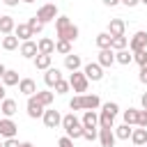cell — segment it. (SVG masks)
Returning <instances> with one entry per match:
<instances>
[{"mask_svg": "<svg viewBox=\"0 0 147 147\" xmlns=\"http://www.w3.org/2000/svg\"><path fill=\"white\" fill-rule=\"evenodd\" d=\"M110 41H113V37H110L108 32H99V34H96V46H99V51L110 48Z\"/></svg>", "mask_w": 147, "mask_h": 147, "instance_id": "32", "label": "cell"}, {"mask_svg": "<svg viewBox=\"0 0 147 147\" xmlns=\"http://www.w3.org/2000/svg\"><path fill=\"white\" fill-rule=\"evenodd\" d=\"M44 124L48 126V129H57V126H62V115L55 110V108H46V113H44Z\"/></svg>", "mask_w": 147, "mask_h": 147, "instance_id": "7", "label": "cell"}, {"mask_svg": "<svg viewBox=\"0 0 147 147\" xmlns=\"http://www.w3.org/2000/svg\"><path fill=\"white\" fill-rule=\"evenodd\" d=\"M140 2H142V5H147V0H140Z\"/></svg>", "mask_w": 147, "mask_h": 147, "instance_id": "55", "label": "cell"}, {"mask_svg": "<svg viewBox=\"0 0 147 147\" xmlns=\"http://www.w3.org/2000/svg\"><path fill=\"white\" fill-rule=\"evenodd\" d=\"M113 131H115V138H117V140H129L131 133H133V126H129V124H119V126H115Z\"/></svg>", "mask_w": 147, "mask_h": 147, "instance_id": "25", "label": "cell"}, {"mask_svg": "<svg viewBox=\"0 0 147 147\" xmlns=\"http://www.w3.org/2000/svg\"><path fill=\"white\" fill-rule=\"evenodd\" d=\"M131 142H133L136 147H145V145H147V129H142V126L133 129V133H131Z\"/></svg>", "mask_w": 147, "mask_h": 147, "instance_id": "17", "label": "cell"}, {"mask_svg": "<svg viewBox=\"0 0 147 147\" xmlns=\"http://www.w3.org/2000/svg\"><path fill=\"white\" fill-rule=\"evenodd\" d=\"M129 51H131V53L147 51V32H145V30H138V32L129 39Z\"/></svg>", "mask_w": 147, "mask_h": 147, "instance_id": "3", "label": "cell"}, {"mask_svg": "<svg viewBox=\"0 0 147 147\" xmlns=\"http://www.w3.org/2000/svg\"><path fill=\"white\" fill-rule=\"evenodd\" d=\"M21 147H34V145H32V142H23Z\"/></svg>", "mask_w": 147, "mask_h": 147, "instance_id": "53", "label": "cell"}, {"mask_svg": "<svg viewBox=\"0 0 147 147\" xmlns=\"http://www.w3.org/2000/svg\"><path fill=\"white\" fill-rule=\"evenodd\" d=\"M41 23H48V21H55L60 14H57V5L55 2H46V5H41L39 9H37V14H34Z\"/></svg>", "mask_w": 147, "mask_h": 147, "instance_id": "2", "label": "cell"}, {"mask_svg": "<svg viewBox=\"0 0 147 147\" xmlns=\"http://www.w3.org/2000/svg\"><path fill=\"white\" fill-rule=\"evenodd\" d=\"M69 108H71V113H74V110H83V94H76V96L69 101Z\"/></svg>", "mask_w": 147, "mask_h": 147, "instance_id": "38", "label": "cell"}, {"mask_svg": "<svg viewBox=\"0 0 147 147\" xmlns=\"http://www.w3.org/2000/svg\"><path fill=\"white\" fill-rule=\"evenodd\" d=\"M129 46V39L126 37H113V41H110V48L117 53V51H124Z\"/></svg>", "mask_w": 147, "mask_h": 147, "instance_id": "33", "label": "cell"}, {"mask_svg": "<svg viewBox=\"0 0 147 147\" xmlns=\"http://www.w3.org/2000/svg\"><path fill=\"white\" fill-rule=\"evenodd\" d=\"M37 101L44 106V108H51V103H53V99H55V92H51V90H37Z\"/></svg>", "mask_w": 147, "mask_h": 147, "instance_id": "20", "label": "cell"}, {"mask_svg": "<svg viewBox=\"0 0 147 147\" xmlns=\"http://www.w3.org/2000/svg\"><path fill=\"white\" fill-rule=\"evenodd\" d=\"M55 53H60V55H69V53H71V41L57 39V41H55Z\"/></svg>", "mask_w": 147, "mask_h": 147, "instance_id": "34", "label": "cell"}, {"mask_svg": "<svg viewBox=\"0 0 147 147\" xmlns=\"http://www.w3.org/2000/svg\"><path fill=\"white\" fill-rule=\"evenodd\" d=\"M21 55L25 57V60H34L37 55H39V46H37V41H23L21 44Z\"/></svg>", "mask_w": 147, "mask_h": 147, "instance_id": "10", "label": "cell"}, {"mask_svg": "<svg viewBox=\"0 0 147 147\" xmlns=\"http://www.w3.org/2000/svg\"><path fill=\"white\" fill-rule=\"evenodd\" d=\"M78 34H80V30H78V25H74V23H69L67 28H62V30H57V39H64V41H76L78 39Z\"/></svg>", "mask_w": 147, "mask_h": 147, "instance_id": "9", "label": "cell"}, {"mask_svg": "<svg viewBox=\"0 0 147 147\" xmlns=\"http://www.w3.org/2000/svg\"><path fill=\"white\" fill-rule=\"evenodd\" d=\"M80 67H83V57H80V55H76V53L64 55V69H69V71H80Z\"/></svg>", "mask_w": 147, "mask_h": 147, "instance_id": "13", "label": "cell"}, {"mask_svg": "<svg viewBox=\"0 0 147 147\" xmlns=\"http://www.w3.org/2000/svg\"><path fill=\"white\" fill-rule=\"evenodd\" d=\"M21 83V78H18V71H14V69H7V74L2 76V85L5 87H11V85H18Z\"/></svg>", "mask_w": 147, "mask_h": 147, "instance_id": "27", "label": "cell"}, {"mask_svg": "<svg viewBox=\"0 0 147 147\" xmlns=\"http://www.w3.org/2000/svg\"><path fill=\"white\" fill-rule=\"evenodd\" d=\"M138 78H140V83H142V85H147V69H145V67H140V74H138Z\"/></svg>", "mask_w": 147, "mask_h": 147, "instance_id": "46", "label": "cell"}, {"mask_svg": "<svg viewBox=\"0 0 147 147\" xmlns=\"http://www.w3.org/2000/svg\"><path fill=\"white\" fill-rule=\"evenodd\" d=\"M99 129H115V115H110L108 110L99 113Z\"/></svg>", "mask_w": 147, "mask_h": 147, "instance_id": "24", "label": "cell"}, {"mask_svg": "<svg viewBox=\"0 0 147 147\" xmlns=\"http://www.w3.org/2000/svg\"><path fill=\"white\" fill-rule=\"evenodd\" d=\"M101 108V99L96 94H83V110H96Z\"/></svg>", "mask_w": 147, "mask_h": 147, "instance_id": "21", "label": "cell"}, {"mask_svg": "<svg viewBox=\"0 0 147 147\" xmlns=\"http://www.w3.org/2000/svg\"><path fill=\"white\" fill-rule=\"evenodd\" d=\"M2 2H5V5H7V7H16V5H18V2H21V0H2Z\"/></svg>", "mask_w": 147, "mask_h": 147, "instance_id": "50", "label": "cell"}, {"mask_svg": "<svg viewBox=\"0 0 147 147\" xmlns=\"http://www.w3.org/2000/svg\"><path fill=\"white\" fill-rule=\"evenodd\" d=\"M69 90H71L69 80H64V78H62V80H57V83H55V94H67Z\"/></svg>", "mask_w": 147, "mask_h": 147, "instance_id": "37", "label": "cell"}, {"mask_svg": "<svg viewBox=\"0 0 147 147\" xmlns=\"http://www.w3.org/2000/svg\"><path fill=\"white\" fill-rule=\"evenodd\" d=\"M78 124H80V119L76 117V113H69V115L62 117V129H64V131H69V129H74V126H78Z\"/></svg>", "mask_w": 147, "mask_h": 147, "instance_id": "30", "label": "cell"}, {"mask_svg": "<svg viewBox=\"0 0 147 147\" xmlns=\"http://www.w3.org/2000/svg\"><path fill=\"white\" fill-rule=\"evenodd\" d=\"M28 25H30V30H32V34H39L41 30H44V25L46 23H41L37 16H32V18H28Z\"/></svg>", "mask_w": 147, "mask_h": 147, "instance_id": "35", "label": "cell"}, {"mask_svg": "<svg viewBox=\"0 0 147 147\" xmlns=\"http://www.w3.org/2000/svg\"><path fill=\"white\" fill-rule=\"evenodd\" d=\"M5 94H7V92H5V85H2V80H0V101H5V99H7Z\"/></svg>", "mask_w": 147, "mask_h": 147, "instance_id": "51", "label": "cell"}, {"mask_svg": "<svg viewBox=\"0 0 147 147\" xmlns=\"http://www.w3.org/2000/svg\"><path fill=\"white\" fill-rule=\"evenodd\" d=\"M57 147H74V140H71L69 136H62V138L57 140Z\"/></svg>", "mask_w": 147, "mask_h": 147, "instance_id": "43", "label": "cell"}, {"mask_svg": "<svg viewBox=\"0 0 147 147\" xmlns=\"http://www.w3.org/2000/svg\"><path fill=\"white\" fill-rule=\"evenodd\" d=\"M5 74H7V67L0 62V80H2V76H5Z\"/></svg>", "mask_w": 147, "mask_h": 147, "instance_id": "52", "label": "cell"}, {"mask_svg": "<svg viewBox=\"0 0 147 147\" xmlns=\"http://www.w3.org/2000/svg\"><path fill=\"white\" fill-rule=\"evenodd\" d=\"M18 92L25 94V96H32V94H37V83H34L32 78H21V83H18Z\"/></svg>", "mask_w": 147, "mask_h": 147, "instance_id": "15", "label": "cell"}, {"mask_svg": "<svg viewBox=\"0 0 147 147\" xmlns=\"http://www.w3.org/2000/svg\"><path fill=\"white\" fill-rule=\"evenodd\" d=\"M37 46H39V53H41V55H53V53H55V41L48 39V37H41V39L37 41Z\"/></svg>", "mask_w": 147, "mask_h": 147, "instance_id": "18", "label": "cell"}, {"mask_svg": "<svg viewBox=\"0 0 147 147\" xmlns=\"http://www.w3.org/2000/svg\"><path fill=\"white\" fill-rule=\"evenodd\" d=\"M83 74L87 76V80H92V83H99V80L103 78V67H101L99 62H87V64L83 67Z\"/></svg>", "mask_w": 147, "mask_h": 147, "instance_id": "5", "label": "cell"}, {"mask_svg": "<svg viewBox=\"0 0 147 147\" xmlns=\"http://www.w3.org/2000/svg\"><path fill=\"white\" fill-rule=\"evenodd\" d=\"M69 23H71V21H69V16H57V18H55V32H57V30H62V28H67Z\"/></svg>", "mask_w": 147, "mask_h": 147, "instance_id": "41", "label": "cell"}, {"mask_svg": "<svg viewBox=\"0 0 147 147\" xmlns=\"http://www.w3.org/2000/svg\"><path fill=\"white\" fill-rule=\"evenodd\" d=\"M103 5H106V7H117L119 0H103Z\"/></svg>", "mask_w": 147, "mask_h": 147, "instance_id": "48", "label": "cell"}, {"mask_svg": "<svg viewBox=\"0 0 147 147\" xmlns=\"http://www.w3.org/2000/svg\"><path fill=\"white\" fill-rule=\"evenodd\" d=\"M106 32H108L110 37H124V32H126V23H124L122 18H110Z\"/></svg>", "mask_w": 147, "mask_h": 147, "instance_id": "8", "label": "cell"}, {"mask_svg": "<svg viewBox=\"0 0 147 147\" xmlns=\"http://www.w3.org/2000/svg\"><path fill=\"white\" fill-rule=\"evenodd\" d=\"M14 34L21 39V44H23V41H30V37H34L28 23H18V25H16V30H14Z\"/></svg>", "mask_w": 147, "mask_h": 147, "instance_id": "23", "label": "cell"}, {"mask_svg": "<svg viewBox=\"0 0 147 147\" xmlns=\"http://www.w3.org/2000/svg\"><path fill=\"white\" fill-rule=\"evenodd\" d=\"M69 85H71V90H74V92L83 94V92H87L90 80H87V76H85L83 71H71V74H69Z\"/></svg>", "mask_w": 147, "mask_h": 147, "instance_id": "1", "label": "cell"}, {"mask_svg": "<svg viewBox=\"0 0 147 147\" xmlns=\"http://www.w3.org/2000/svg\"><path fill=\"white\" fill-rule=\"evenodd\" d=\"M115 62H119V64H131V62H133V53L126 51V48H124V51H117V53H115Z\"/></svg>", "mask_w": 147, "mask_h": 147, "instance_id": "31", "label": "cell"}, {"mask_svg": "<svg viewBox=\"0 0 147 147\" xmlns=\"http://www.w3.org/2000/svg\"><path fill=\"white\" fill-rule=\"evenodd\" d=\"M83 138H85L87 142H94V140L99 138V129H85V133H83Z\"/></svg>", "mask_w": 147, "mask_h": 147, "instance_id": "40", "label": "cell"}, {"mask_svg": "<svg viewBox=\"0 0 147 147\" xmlns=\"http://www.w3.org/2000/svg\"><path fill=\"white\" fill-rule=\"evenodd\" d=\"M16 110H18V103H16L14 99H5V101H0V113H2L5 117L16 115Z\"/></svg>", "mask_w": 147, "mask_h": 147, "instance_id": "22", "label": "cell"}, {"mask_svg": "<svg viewBox=\"0 0 147 147\" xmlns=\"http://www.w3.org/2000/svg\"><path fill=\"white\" fill-rule=\"evenodd\" d=\"M21 2H25V5H32V2H34V0H21Z\"/></svg>", "mask_w": 147, "mask_h": 147, "instance_id": "54", "label": "cell"}, {"mask_svg": "<svg viewBox=\"0 0 147 147\" xmlns=\"http://www.w3.org/2000/svg\"><path fill=\"white\" fill-rule=\"evenodd\" d=\"M133 62H138L140 67L147 62V51H138V53H133Z\"/></svg>", "mask_w": 147, "mask_h": 147, "instance_id": "42", "label": "cell"}, {"mask_svg": "<svg viewBox=\"0 0 147 147\" xmlns=\"http://www.w3.org/2000/svg\"><path fill=\"white\" fill-rule=\"evenodd\" d=\"M119 2H122V5H126V7H136L140 0H119Z\"/></svg>", "mask_w": 147, "mask_h": 147, "instance_id": "47", "label": "cell"}, {"mask_svg": "<svg viewBox=\"0 0 147 147\" xmlns=\"http://www.w3.org/2000/svg\"><path fill=\"white\" fill-rule=\"evenodd\" d=\"M23 142H18V138H7L5 142H2V147H21Z\"/></svg>", "mask_w": 147, "mask_h": 147, "instance_id": "44", "label": "cell"}, {"mask_svg": "<svg viewBox=\"0 0 147 147\" xmlns=\"http://www.w3.org/2000/svg\"><path fill=\"white\" fill-rule=\"evenodd\" d=\"M138 126L147 129V110H140V115H138Z\"/></svg>", "mask_w": 147, "mask_h": 147, "instance_id": "45", "label": "cell"}, {"mask_svg": "<svg viewBox=\"0 0 147 147\" xmlns=\"http://www.w3.org/2000/svg\"><path fill=\"white\" fill-rule=\"evenodd\" d=\"M99 142H101V147H115V142H117L115 131L113 129H99Z\"/></svg>", "mask_w": 147, "mask_h": 147, "instance_id": "12", "label": "cell"}, {"mask_svg": "<svg viewBox=\"0 0 147 147\" xmlns=\"http://www.w3.org/2000/svg\"><path fill=\"white\" fill-rule=\"evenodd\" d=\"M0 147H2V142H0Z\"/></svg>", "mask_w": 147, "mask_h": 147, "instance_id": "56", "label": "cell"}, {"mask_svg": "<svg viewBox=\"0 0 147 147\" xmlns=\"http://www.w3.org/2000/svg\"><path fill=\"white\" fill-rule=\"evenodd\" d=\"M25 108H28V117H32V119H39V117H44V113H46V108L37 101V96H34V94H32V96H28Z\"/></svg>", "mask_w": 147, "mask_h": 147, "instance_id": "6", "label": "cell"}, {"mask_svg": "<svg viewBox=\"0 0 147 147\" xmlns=\"http://www.w3.org/2000/svg\"><path fill=\"white\" fill-rule=\"evenodd\" d=\"M18 41L21 39L16 34H5L2 37V51H16L18 48Z\"/></svg>", "mask_w": 147, "mask_h": 147, "instance_id": "26", "label": "cell"}, {"mask_svg": "<svg viewBox=\"0 0 147 147\" xmlns=\"http://www.w3.org/2000/svg\"><path fill=\"white\" fill-rule=\"evenodd\" d=\"M14 30H16L14 16H9V14L0 16V32H2V34H14Z\"/></svg>", "mask_w": 147, "mask_h": 147, "instance_id": "16", "label": "cell"}, {"mask_svg": "<svg viewBox=\"0 0 147 147\" xmlns=\"http://www.w3.org/2000/svg\"><path fill=\"white\" fill-rule=\"evenodd\" d=\"M96 62H99L103 69L113 67V64H115V51H113V48H103V51H99V55H96Z\"/></svg>", "mask_w": 147, "mask_h": 147, "instance_id": "11", "label": "cell"}, {"mask_svg": "<svg viewBox=\"0 0 147 147\" xmlns=\"http://www.w3.org/2000/svg\"><path fill=\"white\" fill-rule=\"evenodd\" d=\"M138 115H140L138 108H129V110H124V124H129V126H138Z\"/></svg>", "mask_w": 147, "mask_h": 147, "instance_id": "29", "label": "cell"}, {"mask_svg": "<svg viewBox=\"0 0 147 147\" xmlns=\"http://www.w3.org/2000/svg\"><path fill=\"white\" fill-rule=\"evenodd\" d=\"M57 80H62V71L60 69H46V74H44V83L48 85V87H55V83Z\"/></svg>", "mask_w": 147, "mask_h": 147, "instance_id": "19", "label": "cell"}, {"mask_svg": "<svg viewBox=\"0 0 147 147\" xmlns=\"http://www.w3.org/2000/svg\"><path fill=\"white\" fill-rule=\"evenodd\" d=\"M16 133H18V124L11 119V117H2L0 119V138H16Z\"/></svg>", "mask_w": 147, "mask_h": 147, "instance_id": "4", "label": "cell"}, {"mask_svg": "<svg viewBox=\"0 0 147 147\" xmlns=\"http://www.w3.org/2000/svg\"><path fill=\"white\" fill-rule=\"evenodd\" d=\"M83 133H85V126H83V124H78V126H74V129H69V131H67V136H69L71 140L83 138Z\"/></svg>", "mask_w": 147, "mask_h": 147, "instance_id": "36", "label": "cell"}, {"mask_svg": "<svg viewBox=\"0 0 147 147\" xmlns=\"http://www.w3.org/2000/svg\"><path fill=\"white\" fill-rule=\"evenodd\" d=\"M80 124H83L85 129H96V126H99V113H96V110H85Z\"/></svg>", "mask_w": 147, "mask_h": 147, "instance_id": "14", "label": "cell"}, {"mask_svg": "<svg viewBox=\"0 0 147 147\" xmlns=\"http://www.w3.org/2000/svg\"><path fill=\"white\" fill-rule=\"evenodd\" d=\"M51 60H53V55H41V53H39L32 62H34V67H37V69L46 71V69H51Z\"/></svg>", "mask_w": 147, "mask_h": 147, "instance_id": "28", "label": "cell"}, {"mask_svg": "<svg viewBox=\"0 0 147 147\" xmlns=\"http://www.w3.org/2000/svg\"><path fill=\"white\" fill-rule=\"evenodd\" d=\"M101 110H108L110 115H117V113H119V106H117L115 101H108V103H101Z\"/></svg>", "mask_w": 147, "mask_h": 147, "instance_id": "39", "label": "cell"}, {"mask_svg": "<svg viewBox=\"0 0 147 147\" xmlns=\"http://www.w3.org/2000/svg\"><path fill=\"white\" fill-rule=\"evenodd\" d=\"M140 103H142V110H147V92H142V96H140Z\"/></svg>", "mask_w": 147, "mask_h": 147, "instance_id": "49", "label": "cell"}]
</instances>
